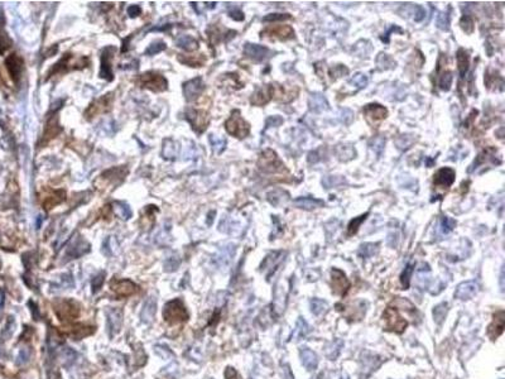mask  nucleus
Instances as JSON below:
<instances>
[{"label":"nucleus","instance_id":"13d9d810","mask_svg":"<svg viewBox=\"0 0 505 379\" xmlns=\"http://www.w3.org/2000/svg\"><path fill=\"white\" fill-rule=\"evenodd\" d=\"M229 15L234 20H238V22H242V20H244V13H243L242 10H240L238 7H232V8H230Z\"/></svg>","mask_w":505,"mask_h":379},{"label":"nucleus","instance_id":"39448f33","mask_svg":"<svg viewBox=\"0 0 505 379\" xmlns=\"http://www.w3.org/2000/svg\"><path fill=\"white\" fill-rule=\"evenodd\" d=\"M186 119L190 124H191L192 129L196 133L201 134L206 131L207 125L210 123L209 114L205 110H197V109L189 108L186 110Z\"/></svg>","mask_w":505,"mask_h":379},{"label":"nucleus","instance_id":"20e7f679","mask_svg":"<svg viewBox=\"0 0 505 379\" xmlns=\"http://www.w3.org/2000/svg\"><path fill=\"white\" fill-rule=\"evenodd\" d=\"M138 83L142 88H147L156 93H161L168 89V81L166 80V77L154 71H149V72L141 75V77L138 78Z\"/></svg>","mask_w":505,"mask_h":379},{"label":"nucleus","instance_id":"393cba45","mask_svg":"<svg viewBox=\"0 0 505 379\" xmlns=\"http://www.w3.org/2000/svg\"><path fill=\"white\" fill-rule=\"evenodd\" d=\"M335 154L341 162L351 161L356 156V151H355L354 146L350 143H340L335 147Z\"/></svg>","mask_w":505,"mask_h":379},{"label":"nucleus","instance_id":"5fc2aeb1","mask_svg":"<svg viewBox=\"0 0 505 379\" xmlns=\"http://www.w3.org/2000/svg\"><path fill=\"white\" fill-rule=\"evenodd\" d=\"M115 206H116V211H118V214L124 219V220L131 218V210H130V207H129L128 203L116 202Z\"/></svg>","mask_w":505,"mask_h":379},{"label":"nucleus","instance_id":"7ed1b4c3","mask_svg":"<svg viewBox=\"0 0 505 379\" xmlns=\"http://www.w3.org/2000/svg\"><path fill=\"white\" fill-rule=\"evenodd\" d=\"M225 129L230 136L235 137V138L243 139L245 137L249 136L250 133V124L243 119L242 114L239 110H234L232 113V116L225 123Z\"/></svg>","mask_w":505,"mask_h":379},{"label":"nucleus","instance_id":"864d4df0","mask_svg":"<svg viewBox=\"0 0 505 379\" xmlns=\"http://www.w3.org/2000/svg\"><path fill=\"white\" fill-rule=\"evenodd\" d=\"M327 309V304L319 299H313L311 301V310L314 315H321Z\"/></svg>","mask_w":505,"mask_h":379},{"label":"nucleus","instance_id":"a878e982","mask_svg":"<svg viewBox=\"0 0 505 379\" xmlns=\"http://www.w3.org/2000/svg\"><path fill=\"white\" fill-rule=\"evenodd\" d=\"M292 203H293L294 207L303 208V210H312V208L322 207L325 205L324 201L313 197H298L293 200Z\"/></svg>","mask_w":505,"mask_h":379},{"label":"nucleus","instance_id":"bf43d9fd","mask_svg":"<svg viewBox=\"0 0 505 379\" xmlns=\"http://www.w3.org/2000/svg\"><path fill=\"white\" fill-rule=\"evenodd\" d=\"M281 124H283V119L279 115H274V116H269L265 121V127L266 128H271V127H279Z\"/></svg>","mask_w":505,"mask_h":379},{"label":"nucleus","instance_id":"bb28decb","mask_svg":"<svg viewBox=\"0 0 505 379\" xmlns=\"http://www.w3.org/2000/svg\"><path fill=\"white\" fill-rule=\"evenodd\" d=\"M456 58H457V66H458V72H460V81H463L465 78L466 72L469 70V62H470V58H469V53L466 52L464 48H460L457 51V55H456Z\"/></svg>","mask_w":505,"mask_h":379},{"label":"nucleus","instance_id":"58836bf2","mask_svg":"<svg viewBox=\"0 0 505 379\" xmlns=\"http://www.w3.org/2000/svg\"><path fill=\"white\" fill-rule=\"evenodd\" d=\"M344 184H346L344 177L341 176H325L322 180V185L325 189H331V187H340Z\"/></svg>","mask_w":505,"mask_h":379},{"label":"nucleus","instance_id":"1a4fd4ad","mask_svg":"<svg viewBox=\"0 0 505 379\" xmlns=\"http://www.w3.org/2000/svg\"><path fill=\"white\" fill-rule=\"evenodd\" d=\"M456 172L455 170L450 169V167H443V169L438 170L433 176V186L436 189L441 190H448L452 184L455 182Z\"/></svg>","mask_w":505,"mask_h":379},{"label":"nucleus","instance_id":"473e14b6","mask_svg":"<svg viewBox=\"0 0 505 379\" xmlns=\"http://www.w3.org/2000/svg\"><path fill=\"white\" fill-rule=\"evenodd\" d=\"M61 133V127H58L57 124V118L56 116H52V118L48 119L47 124H45V133H44V139H51L55 138L57 134Z\"/></svg>","mask_w":505,"mask_h":379},{"label":"nucleus","instance_id":"6e6552de","mask_svg":"<svg viewBox=\"0 0 505 379\" xmlns=\"http://www.w3.org/2000/svg\"><path fill=\"white\" fill-rule=\"evenodd\" d=\"M485 163L495 164V166L501 163V159L496 156V149L493 148V147L483 149V151L478 154V157H476L475 161L473 162V164H471L470 169L468 170V172L469 174H471V172L476 171L479 167H483Z\"/></svg>","mask_w":505,"mask_h":379},{"label":"nucleus","instance_id":"2f4dec72","mask_svg":"<svg viewBox=\"0 0 505 379\" xmlns=\"http://www.w3.org/2000/svg\"><path fill=\"white\" fill-rule=\"evenodd\" d=\"M415 142L416 138L413 134H402V136H399L395 139V146L400 151H407V149H409L413 146Z\"/></svg>","mask_w":505,"mask_h":379},{"label":"nucleus","instance_id":"c03bdc74","mask_svg":"<svg viewBox=\"0 0 505 379\" xmlns=\"http://www.w3.org/2000/svg\"><path fill=\"white\" fill-rule=\"evenodd\" d=\"M452 80H453V73L450 72V71H446L441 75L440 81H438V86L442 91H448L451 89V85H452Z\"/></svg>","mask_w":505,"mask_h":379},{"label":"nucleus","instance_id":"0e129e2a","mask_svg":"<svg viewBox=\"0 0 505 379\" xmlns=\"http://www.w3.org/2000/svg\"><path fill=\"white\" fill-rule=\"evenodd\" d=\"M402 177H404V180H409V181H410V182H412V184H413V185H415V184H416V182H413V181H415V180H413V179H410V177H409V176H402ZM402 186H404V187H408V182H405V184H402Z\"/></svg>","mask_w":505,"mask_h":379},{"label":"nucleus","instance_id":"423d86ee","mask_svg":"<svg viewBox=\"0 0 505 379\" xmlns=\"http://www.w3.org/2000/svg\"><path fill=\"white\" fill-rule=\"evenodd\" d=\"M365 119L372 127H378L384 119H387L388 110L380 104H368L362 109Z\"/></svg>","mask_w":505,"mask_h":379},{"label":"nucleus","instance_id":"8fccbe9b","mask_svg":"<svg viewBox=\"0 0 505 379\" xmlns=\"http://www.w3.org/2000/svg\"><path fill=\"white\" fill-rule=\"evenodd\" d=\"M441 230H442L443 234H448L455 229L456 226V221L453 219L448 218V216H442L441 219Z\"/></svg>","mask_w":505,"mask_h":379},{"label":"nucleus","instance_id":"f03ea898","mask_svg":"<svg viewBox=\"0 0 505 379\" xmlns=\"http://www.w3.org/2000/svg\"><path fill=\"white\" fill-rule=\"evenodd\" d=\"M258 166L260 171L264 174H281V172H287L286 166L283 162L279 159L277 153L271 149H266L260 154L258 161Z\"/></svg>","mask_w":505,"mask_h":379},{"label":"nucleus","instance_id":"603ef678","mask_svg":"<svg viewBox=\"0 0 505 379\" xmlns=\"http://www.w3.org/2000/svg\"><path fill=\"white\" fill-rule=\"evenodd\" d=\"M339 119L341 120L342 124H345V125H350V124L352 123V120H354V113H352L350 109L344 108L340 110Z\"/></svg>","mask_w":505,"mask_h":379},{"label":"nucleus","instance_id":"4468645a","mask_svg":"<svg viewBox=\"0 0 505 379\" xmlns=\"http://www.w3.org/2000/svg\"><path fill=\"white\" fill-rule=\"evenodd\" d=\"M244 53L247 57L255 61V62H263L271 56V51L268 47L254 45V43H247L244 46Z\"/></svg>","mask_w":505,"mask_h":379},{"label":"nucleus","instance_id":"37998d69","mask_svg":"<svg viewBox=\"0 0 505 379\" xmlns=\"http://www.w3.org/2000/svg\"><path fill=\"white\" fill-rule=\"evenodd\" d=\"M209 141H210V143H211L212 149H214V151L216 152L217 154H220L221 152H224L225 147H226V139L220 138V137H216V136H214V134H211V136L209 137Z\"/></svg>","mask_w":505,"mask_h":379},{"label":"nucleus","instance_id":"e433bc0d","mask_svg":"<svg viewBox=\"0 0 505 379\" xmlns=\"http://www.w3.org/2000/svg\"><path fill=\"white\" fill-rule=\"evenodd\" d=\"M368 216H369V213H365L364 215H360V216H357V218L352 219V220L350 221L349 226H347V235L351 236V235H354V234H356L357 230H359L360 225L364 223L365 219H366Z\"/></svg>","mask_w":505,"mask_h":379},{"label":"nucleus","instance_id":"b1692460","mask_svg":"<svg viewBox=\"0 0 505 379\" xmlns=\"http://www.w3.org/2000/svg\"><path fill=\"white\" fill-rule=\"evenodd\" d=\"M299 357H301L302 364H303L304 368H306L307 370H309V372L316 369L317 365H318V358H317L316 353H313L311 349H308V348H302V349L299 350Z\"/></svg>","mask_w":505,"mask_h":379},{"label":"nucleus","instance_id":"cd10ccee","mask_svg":"<svg viewBox=\"0 0 505 379\" xmlns=\"http://www.w3.org/2000/svg\"><path fill=\"white\" fill-rule=\"evenodd\" d=\"M266 198H268V201L273 206H281L284 205V203L289 200V193L287 192V191L278 189L269 192L268 195H266Z\"/></svg>","mask_w":505,"mask_h":379},{"label":"nucleus","instance_id":"0eeeda50","mask_svg":"<svg viewBox=\"0 0 505 379\" xmlns=\"http://www.w3.org/2000/svg\"><path fill=\"white\" fill-rule=\"evenodd\" d=\"M164 317L167 321L169 322H178L185 321L189 317L186 309H185L183 304L179 300H173V301L168 302L166 305V309L163 311Z\"/></svg>","mask_w":505,"mask_h":379},{"label":"nucleus","instance_id":"ea45409f","mask_svg":"<svg viewBox=\"0 0 505 379\" xmlns=\"http://www.w3.org/2000/svg\"><path fill=\"white\" fill-rule=\"evenodd\" d=\"M450 12H451V8H448V12L438 13L437 20H436V23H437V27L440 28V29L446 30V32L450 29V19H451Z\"/></svg>","mask_w":505,"mask_h":379},{"label":"nucleus","instance_id":"4c0bfd02","mask_svg":"<svg viewBox=\"0 0 505 379\" xmlns=\"http://www.w3.org/2000/svg\"><path fill=\"white\" fill-rule=\"evenodd\" d=\"M308 331H309V326L307 325V322L304 321L302 317H299L298 321H297L296 329L293 330V336L296 338V340H299L302 339V338L306 336V335L308 334Z\"/></svg>","mask_w":505,"mask_h":379},{"label":"nucleus","instance_id":"09e8293b","mask_svg":"<svg viewBox=\"0 0 505 379\" xmlns=\"http://www.w3.org/2000/svg\"><path fill=\"white\" fill-rule=\"evenodd\" d=\"M446 314H447V304H446V302L445 304L438 305V306H436L435 309H433V317H435L437 324H441V322H442V320L445 319Z\"/></svg>","mask_w":505,"mask_h":379},{"label":"nucleus","instance_id":"dca6fc26","mask_svg":"<svg viewBox=\"0 0 505 379\" xmlns=\"http://www.w3.org/2000/svg\"><path fill=\"white\" fill-rule=\"evenodd\" d=\"M261 35L278 39H291L294 37V30L291 25H273L268 27L261 32Z\"/></svg>","mask_w":505,"mask_h":379},{"label":"nucleus","instance_id":"a211bd4d","mask_svg":"<svg viewBox=\"0 0 505 379\" xmlns=\"http://www.w3.org/2000/svg\"><path fill=\"white\" fill-rule=\"evenodd\" d=\"M504 322H505L504 311L503 310H499L498 312L494 314L493 322H491L488 327V335L491 340H496L501 334H503Z\"/></svg>","mask_w":505,"mask_h":379},{"label":"nucleus","instance_id":"f257e3e1","mask_svg":"<svg viewBox=\"0 0 505 379\" xmlns=\"http://www.w3.org/2000/svg\"><path fill=\"white\" fill-rule=\"evenodd\" d=\"M383 320H384V330L392 332H397V334H402L408 326V321L398 312L397 307L389 306L385 309L384 314H383Z\"/></svg>","mask_w":505,"mask_h":379},{"label":"nucleus","instance_id":"a19ab883","mask_svg":"<svg viewBox=\"0 0 505 379\" xmlns=\"http://www.w3.org/2000/svg\"><path fill=\"white\" fill-rule=\"evenodd\" d=\"M413 271H415V264H407L403 273L400 274V283H402L403 288L408 289L410 284V278H412Z\"/></svg>","mask_w":505,"mask_h":379},{"label":"nucleus","instance_id":"a18cd8bd","mask_svg":"<svg viewBox=\"0 0 505 379\" xmlns=\"http://www.w3.org/2000/svg\"><path fill=\"white\" fill-rule=\"evenodd\" d=\"M177 151H178V147H176L173 141L171 139H166L164 141V147H163V157L164 158H173L176 156Z\"/></svg>","mask_w":505,"mask_h":379},{"label":"nucleus","instance_id":"7c9ffc66","mask_svg":"<svg viewBox=\"0 0 505 379\" xmlns=\"http://www.w3.org/2000/svg\"><path fill=\"white\" fill-rule=\"evenodd\" d=\"M405 14L410 15L415 22H422V20L425 19V17H426V10H425V8L422 7V5L415 4V5H409V7H407Z\"/></svg>","mask_w":505,"mask_h":379},{"label":"nucleus","instance_id":"2eb2a0df","mask_svg":"<svg viewBox=\"0 0 505 379\" xmlns=\"http://www.w3.org/2000/svg\"><path fill=\"white\" fill-rule=\"evenodd\" d=\"M205 90V83L201 77L192 78V80L187 81L183 83V95L186 100L194 101L199 98Z\"/></svg>","mask_w":505,"mask_h":379},{"label":"nucleus","instance_id":"72a5a7b5","mask_svg":"<svg viewBox=\"0 0 505 379\" xmlns=\"http://www.w3.org/2000/svg\"><path fill=\"white\" fill-rule=\"evenodd\" d=\"M177 46L186 51H195L199 48V42L192 35H182L177 39Z\"/></svg>","mask_w":505,"mask_h":379},{"label":"nucleus","instance_id":"3c124183","mask_svg":"<svg viewBox=\"0 0 505 379\" xmlns=\"http://www.w3.org/2000/svg\"><path fill=\"white\" fill-rule=\"evenodd\" d=\"M166 43L163 40H157V42H153L151 46H148V48L146 50V53L149 56L157 55V53L162 52V51L166 50Z\"/></svg>","mask_w":505,"mask_h":379},{"label":"nucleus","instance_id":"e2e57ef3","mask_svg":"<svg viewBox=\"0 0 505 379\" xmlns=\"http://www.w3.org/2000/svg\"><path fill=\"white\" fill-rule=\"evenodd\" d=\"M225 378L226 379H242L240 378L239 373L234 369V368H227L226 372H225Z\"/></svg>","mask_w":505,"mask_h":379},{"label":"nucleus","instance_id":"680f3d73","mask_svg":"<svg viewBox=\"0 0 505 379\" xmlns=\"http://www.w3.org/2000/svg\"><path fill=\"white\" fill-rule=\"evenodd\" d=\"M141 13H142V9H141V7H138V5H130V7L128 8V14L130 18L138 17Z\"/></svg>","mask_w":505,"mask_h":379},{"label":"nucleus","instance_id":"052dcab7","mask_svg":"<svg viewBox=\"0 0 505 379\" xmlns=\"http://www.w3.org/2000/svg\"><path fill=\"white\" fill-rule=\"evenodd\" d=\"M393 32L403 33V29H400V28L398 27V25H393V27L390 28V29L388 30L387 33H385V34H383V35H382V40H383V42H385V43L389 42V37H390V34H392Z\"/></svg>","mask_w":505,"mask_h":379},{"label":"nucleus","instance_id":"de8ad7c7","mask_svg":"<svg viewBox=\"0 0 505 379\" xmlns=\"http://www.w3.org/2000/svg\"><path fill=\"white\" fill-rule=\"evenodd\" d=\"M347 73H349V68L346 67V66H344V65H337V66H334V67L330 70V77L332 78V80H337L339 77H342V76H346Z\"/></svg>","mask_w":505,"mask_h":379},{"label":"nucleus","instance_id":"c756f323","mask_svg":"<svg viewBox=\"0 0 505 379\" xmlns=\"http://www.w3.org/2000/svg\"><path fill=\"white\" fill-rule=\"evenodd\" d=\"M156 307H157L156 300L152 297V299H149L148 301H147L146 306H144L143 311H142V319H143V321L146 322L153 321L154 315H156Z\"/></svg>","mask_w":505,"mask_h":379},{"label":"nucleus","instance_id":"f3484780","mask_svg":"<svg viewBox=\"0 0 505 379\" xmlns=\"http://www.w3.org/2000/svg\"><path fill=\"white\" fill-rule=\"evenodd\" d=\"M273 98V86L271 85H264L260 86L255 90L250 98V103L255 106H263L268 104Z\"/></svg>","mask_w":505,"mask_h":379},{"label":"nucleus","instance_id":"f704fd0d","mask_svg":"<svg viewBox=\"0 0 505 379\" xmlns=\"http://www.w3.org/2000/svg\"><path fill=\"white\" fill-rule=\"evenodd\" d=\"M377 65L380 70H390V68H394L397 63L389 55L380 53L377 58Z\"/></svg>","mask_w":505,"mask_h":379},{"label":"nucleus","instance_id":"ddd939ff","mask_svg":"<svg viewBox=\"0 0 505 379\" xmlns=\"http://www.w3.org/2000/svg\"><path fill=\"white\" fill-rule=\"evenodd\" d=\"M111 101H113V96H111V94L101 96L100 99L95 100L90 106H88V109L86 110V113H85L86 118L93 119L94 116L100 115V114H103V113H106V111L110 109Z\"/></svg>","mask_w":505,"mask_h":379},{"label":"nucleus","instance_id":"aec40b11","mask_svg":"<svg viewBox=\"0 0 505 379\" xmlns=\"http://www.w3.org/2000/svg\"><path fill=\"white\" fill-rule=\"evenodd\" d=\"M478 283L474 281L464 282V283L458 284L457 288L455 291V297L458 300H470L478 293Z\"/></svg>","mask_w":505,"mask_h":379},{"label":"nucleus","instance_id":"9b49d317","mask_svg":"<svg viewBox=\"0 0 505 379\" xmlns=\"http://www.w3.org/2000/svg\"><path fill=\"white\" fill-rule=\"evenodd\" d=\"M116 52V48L110 46V47H106L105 50L101 53V68H100V76L104 80L111 81L113 80V66H111V62H113V57Z\"/></svg>","mask_w":505,"mask_h":379},{"label":"nucleus","instance_id":"c9c22d12","mask_svg":"<svg viewBox=\"0 0 505 379\" xmlns=\"http://www.w3.org/2000/svg\"><path fill=\"white\" fill-rule=\"evenodd\" d=\"M378 250H379V244L365 243L360 246L359 256L362 257V258H369V257H373L374 254H377Z\"/></svg>","mask_w":505,"mask_h":379},{"label":"nucleus","instance_id":"49530a36","mask_svg":"<svg viewBox=\"0 0 505 379\" xmlns=\"http://www.w3.org/2000/svg\"><path fill=\"white\" fill-rule=\"evenodd\" d=\"M460 25L468 34H471L474 32V29H475V20H474V18L471 15L465 14L461 18Z\"/></svg>","mask_w":505,"mask_h":379},{"label":"nucleus","instance_id":"79ce46f5","mask_svg":"<svg viewBox=\"0 0 505 379\" xmlns=\"http://www.w3.org/2000/svg\"><path fill=\"white\" fill-rule=\"evenodd\" d=\"M368 82H369V78H368V76L365 75V73L361 72L355 73V75L351 77V80L349 81L350 85H352L356 89H364L365 86L368 85Z\"/></svg>","mask_w":505,"mask_h":379},{"label":"nucleus","instance_id":"c85d7f7f","mask_svg":"<svg viewBox=\"0 0 505 379\" xmlns=\"http://www.w3.org/2000/svg\"><path fill=\"white\" fill-rule=\"evenodd\" d=\"M385 143H387V139H385L384 136H377L369 141V148L377 154L378 158L382 157L385 148Z\"/></svg>","mask_w":505,"mask_h":379},{"label":"nucleus","instance_id":"4d7b16f0","mask_svg":"<svg viewBox=\"0 0 505 379\" xmlns=\"http://www.w3.org/2000/svg\"><path fill=\"white\" fill-rule=\"evenodd\" d=\"M322 151L324 149L322 148H319V149H316V151H313V152H311V153L308 154V157H307V159H308V162L311 164H314V163H318V162H321L322 159Z\"/></svg>","mask_w":505,"mask_h":379},{"label":"nucleus","instance_id":"9d476101","mask_svg":"<svg viewBox=\"0 0 505 379\" xmlns=\"http://www.w3.org/2000/svg\"><path fill=\"white\" fill-rule=\"evenodd\" d=\"M331 286L335 294L345 296L347 293L350 288V281L341 269L334 268L331 271Z\"/></svg>","mask_w":505,"mask_h":379},{"label":"nucleus","instance_id":"6e6d98bb","mask_svg":"<svg viewBox=\"0 0 505 379\" xmlns=\"http://www.w3.org/2000/svg\"><path fill=\"white\" fill-rule=\"evenodd\" d=\"M287 19H291V15L274 13V14H268L266 17H264L263 22H281V20H287Z\"/></svg>","mask_w":505,"mask_h":379},{"label":"nucleus","instance_id":"4be33fe9","mask_svg":"<svg viewBox=\"0 0 505 379\" xmlns=\"http://www.w3.org/2000/svg\"><path fill=\"white\" fill-rule=\"evenodd\" d=\"M308 105L311 111H313V113H324V111L329 110L330 109L327 99L319 93H314L309 95Z\"/></svg>","mask_w":505,"mask_h":379},{"label":"nucleus","instance_id":"5701e85b","mask_svg":"<svg viewBox=\"0 0 505 379\" xmlns=\"http://www.w3.org/2000/svg\"><path fill=\"white\" fill-rule=\"evenodd\" d=\"M111 289L119 296H130L136 291V286L128 279H121V281L115 279L111 282Z\"/></svg>","mask_w":505,"mask_h":379},{"label":"nucleus","instance_id":"f8f14e48","mask_svg":"<svg viewBox=\"0 0 505 379\" xmlns=\"http://www.w3.org/2000/svg\"><path fill=\"white\" fill-rule=\"evenodd\" d=\"M126 174H128V171H126L125 167H119V169L115 167V169H111L109 171L104 172L100 176V179H99V184L103 186L101 189H104V187L111 184H120L124 180V177L126 176Z\"/></svg>","mask_w":505,"mask_h":379},{"label":"nucleus","instance_id":"412c9836","mask_svg":"<svg viewBox=\"0 0 505 379\" xmlns=\"http://www.w3.org/2000/svg\"><path fill=\"white\" fill-rule=\"evenodd\" d=\"M5 65H7L8 71H9L10 76H12L13 80L17 82L19 81L20 75H22L23 71V60L19 57L18 55H10L9 57L5 61Z\"/></svg>","mask_w":505,"mask_h":379},{"label":"nucleus","instance_id":"6ab92c4d","mask_svg":"<svg viewBox=\"0 0 505 379\" xmlns=\"http://www.w3.org/2000/svg\"><path fill=\"white\" fill-rule=\"evenodd\" d=\"M283 256L284 253L282 250L279 251H273L269 256L265 257L264 262L261 263V271H266L268 269V273H266V278L271 276L274 273V271L277 269V267L281 264V262L283 261Z\"/></svg>","mask_w":505,"mask_h":379}]
</instances>
